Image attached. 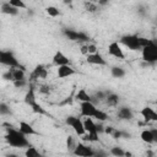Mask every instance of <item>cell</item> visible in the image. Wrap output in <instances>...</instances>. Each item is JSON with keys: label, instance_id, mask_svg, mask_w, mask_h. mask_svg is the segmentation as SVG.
Here are the masks:
<instances>
[{"label": "cell", "instance_id": "cell-39", "mask_svg": "<svg viewBox=\"0 0 157 157\" xmlns=\"http://www.w3.org/2000/svg\"><path fill=\"white\" fill-rule=\"evenodd\" d=\"M112 136H113L114 139H120V137H121V131H117V130H114V132L112 134Z\"/></svg>", "mask_w": 157, "mask_h": 157}, {"label": "cell", "instance_id": "cell-5", "mask_svg": "<svg viewBox=\"0 0 157 157\" xmlns=\"http://www.w3.org/2000/svg\"><path fill=\"white\" fill-rule=\"evenodd\" d=\"M65 123L69 126H71L77 135H85L86 134V130H85V126H83V121H81L80 118L74 117V115H69V117H66Z\"/></svg>", "mask_w": 157, "mask_h": 157}, {"label": "cell", "instance_id": "cell-8", "mask_svg": "<svg viewBox=\"0 0 157 157\" xmlns=\"http://www.w3.org/2000/svg\"><path fill=\"white\" fill-rule=\"evenodd\" d=\"M108 53H109V55H112L117 59H124L125 58V55L123 53V49H121V47L118 42H112L108 45Z\"/></svg>", "mask_w": 157, "mask_h": 157}, {"label": "cell", "instance_id": "cell-44", "mask_svg": "<svg viewBox=\"0 0 157 157\" xmlns=\"http://www.w3.org/2000/svg\"><path fill=\"white\" fill-rule=\"evenodd\" d=\"M6 157H18V156L15 153H9V155H6Z\"/></svg>", "mask_w": 157, "mask_h": 157}, {"label": "cell", "instance_id": "cell-28", "mask_svg": "<svg viewBox=\"0 0 157 157\" xmlns=\"http://www.w3.org/2000/svg\"><path fill=\"white\" fill-rule=\"evenodd\" d=\"M110 155H113L114 157H125V151L120 147H112Z\"/></svg>", "mask_w": 157, "mask_h": 157}, {"label": "cell", "instance_id": "cell-11", "mask_svg": "<svg viewBox=\"0 0 157 157\" xmlns=\"http://www.w3.org/2000/svg\"><path fill=\"white\" fill-rule=\"evenodd\" d=\"M86 60H87L88 64H92V65H101V66L107 65L105 59L101 54H98V53H96V54H88Z\"/></svg>", "mask_w": 157, "mask_h": 157}, {"label": "cell", "instance_id": "cell-10", "mask_svg": "<svg viewBox=\"0 0 157 157\" xmlns=\"http://www.w3.org/2000/svg\"><path fill=\"white\" fill-rule=\"evenodd\" d=\"M140 114L146 121H157V112H155L151 107H144L140 110Z\"/></svg>", "mask_w": 157, "mask_h": 157}, {"label": "cell", "instance_id": "cell-12", "mask_svg": "<svg viewBox=\"0 0 157 157\" xmlns=\"http://www.w3.org/2000/svg\"><path fill=\"white\" fill-rule=\"evenodd\" d=\"M47 77V69L43 65H37L34 67V70L31 74V78L32 80H37V78H45Z\"/></svg>", "mask_w": 157, "mask_h": 157}, {"label": "cell", "instance_id": "cell-22", "mask_svg": "<svg viewBox=\"0 0 157 157\" xmlns=\"http://www.w3.org/2000/svg\"><path fill=\"white\" fill-rule=\"evenodd\" d=\"M140 137H141V140H142L144 142H146V144H152V142H155V141H153V137H152L151 130H144V131L141 132Z\"/></svg>", "mask_w": 157, "mask_h": 157}, {"label": "cell", "instance_id": "cell-4", "mask_svg": "<svg viewBox=\"0 0 157 157\" xmlns=\"http://www.w3.org/2000/svg\"><path fill=\"white\" fill-rule=\"evenodd\" d=\"M120 42L130 50H142L141 44H140V37H137V36H134V34L123 36L120 38Z\"/></svg>", "mask_w": 157, "mask_h": 157}, {"label": "cell", "instance_id": "cell-25", "mask_svg": "<svg viewBox=\"0 0 157 157\" xmlns=\"http://www.w3.org/2000/svg\"><path fill=\"white\" fill-rule=\"evenodd\" d=\"M25 156L26 157H42V155L38 152V150L36 147H33V146L27 147V150L25 152Z\"/></svg>", "mask_w": 157, "mask_h": 157}, {"label": "cell", "instance_id": "cell-38", "mask_svg": "<svg viewBox=\"0 0 157 157\" xmlns=\"http://www.w3.org/2000/svg\"><path fill=\"white\" fill-rule=\"evenodd\" d=\"M97 53V48L94 44H88V54H96Z\"/></svg>", "mask_w": 157, "mask_h": 157}, {"label": "cell", "instance_id": "cell-7", "mask_svg": "<svg viewBox=\"0 0 157 157\" xmlns=\"http://www.w3.org/2000/svg\"><path fill=\"white\" fill-rule=\"evenodd\" d=\"M74 155L78 156V157H93L94 151L92 150V147H90V146H87L82 142H78L75 151H74Z\"/></svg>", "mask_w": 157, "mask_h": 157}, {"label": "cell", "instance_id": "cell-33", "mask_svg": "<svg viewBox=\"0 0 157 157\" xmlns=\"http://www.w3.org/2000/svg\"><path fill=\"white\" fill-rule=\"evenodd\" d=\"M86 140L88 141H92V142H96L98 141V132H94V134H86Z\"/></svg>", "mask_w": 157, "mask_h": 157}, {"label": "cell", "instance_id": "cell-20", "mask_svg": "<svg viewBox=\"0 0 157 157\" xmlns=\"http://www.w3.org/2000/svg\"><path fill=\"white\" fill-rule=\"evenodd\" d=\"M63 33L66 36V38H67L69 40H78L80 32H77V31H74V29H69V28H66V29H64V31H63Z\"/></svg>", "mask_w": 157, "mask_h": 157}, {"label": "cell", "instance_id": "cell-43", "mask_svg": "<svg viewBox=\"0 0 157 157\" xmlns=\"http://www.w3.org/2000/svg\"><path fill=\"white\" fill-rule=\"evenodd\" d=\"M155 156V153L151 151V150H148L147 152H146V157H153Z\"/></svg>", "mask_w": 157, "mask_h": 157}, {"label": "cell", "instance_id": "cell-36", "mask_svg": "<svg viewBox=\"0 0 157 157\" xmlns=\"http://www.w3.org/2000/svg\"><path fill=\"white\" fill-rule=\"evenodd\" d=\"M85 5H86L87 10H88V11H91V12H93V11H96V10H97V6H96L94 4H92V2H86Z\"/></svg>", "mask_w": 157, "mask_h": 157}, {"label": "cell", "instance_id": "cell-9", "mask_svg": "<svg viewBox=\"0 0 157 157\" xmlns=\"http://www.w3.org/2000/svg\"><path fill=\"white\" fill-rule=\"evenodd\" d=\"M53 64L59 67V66H64V65H70V60L63 52L58 50L53 56Z\"/></svg>", "mask_w": 157, "mask_h": 157}, {"label": "cell", "instance_id": "cell-23", "mask_svg": "<svg viewBox=\"0 0 157 157\" xmlns=\"http://www.w3.org/2000/svg\"><path fill=\"white\" fill-rule=\"evenodd\" d=\"M112 76L115 77V78H121V77L125 76V71L120 66H113L112 67Z\"/></svg>", "mask_w": 157, "mask_h": 157}, {"label": "cell", "instance_id": "cell-30", "mask_svg": "<svg viewBox=\"0 0 157 157\" xmlns=\"http://www.w3.org/2000/svg\"><path fill=\"white\" fill-rule=\"evenodd\" d=\"M45 11H47V13H48L49 16H52V17H56V16L60 15V11H59L55 6H48V7L45 9Z\"/></svg>", "mask_w": 157, "mask_h": 157}, {"label": "cell", "instance_id": "cell-40", "mask_svg": "<svg viewBox=\"0 0 157 157\" xmlns=\"http://www.w3.org/2000/svg\"><path fill=\"white\" fill-rule=\"evenodd\" d=\"M104 132H105V134H110V135H112V134L114 132V128H112V126H107V128L104 129Z\"/></svg>", "mask_w": 157, "mask_h": 157}, {"label": "cell", "instance_id": "cell-3", "mask_svg": "<svg viewBox=\"0 0 157 157\" xmlns=\"http://www.w3.org/2000/svg\"><path fill=\"white\" fill-rule=\"evenodd\" d=\"M141 54H142V60L146 61L147 64L156 63L157 61V43L155 42L153 44L142 48Z\"/></svg>", "mask_w": 157, "mask_h": 157}, {"label": "cell", "instance_id": "cell-14", "mask_svg": "<svg viewBox=\"0 0 157 157\" xmlns=\"http://www.w3.org/2000/svg\"><path fill=\"white\" fill-rule=\"evenodd\" d=\"M18 130H20L22 134H25L26 136H27V135H37V134H38V132L33 129V126L29 125V124L26 123V121H20Z\"/></svg>", "mask_w": 157, "mask_h": 157}, {"label": "cell", "instance_id": "cell-35", "mask_svg": "<svg viewBox=\"0 0 157 157\" xmlns=\"http://www.w3.org/2000/svg\"><path fill=\"white\" fill-rule=\"evenodd\" d=\"M93 157H108V153L102 151V150H98V151H94V156Z\"/></svg>", "mask_w": 157, "mask_h": 157}, {"label": "cell", "instance_id": "cell-18", "mask_svg": "<svg viewBox=\"0 0 157 157\" xmlns=\"http://www.w3.org/2000/svg\"><path fill=\"white\" fill-rule=\"evenodd\" d=\"M1 12H2V13H6V15L15 16V15L18 13V10H17L16 7H13L12 5H10L9 1H7V2H4V4L1 5Z\"/></svg>", "mask_w": 157, "mask_h": 157}, {"label": "cell", "instance_id": "cell-46", "mask_svg": "<svg viewBox=\"0 0 157 157\" xmlns=\"http://www.w3.org/2000/svg\"><path fill=\"white\" fill-rule=\"evenodd\" d=\"M156 104H157V99H156Z\"/></svg>", "mask_w": 157, "mask_h": 157}, {"label": "cell", "instance_id": "cell-24", "mask_svg": "<svg viewBox=\"0 0 157 157\" xmlns=\"http://www.w3.org/2000/svg\"><path fill=\"white\" fill-rule=\"evenodd\" d=\"M76 146H77V142L75 141L74 136H67V139H66V147H67V151L74 153Z\"/></svg>", "mask_w": 157, "mask_h": 157}, {"label": "cell", "instance_id": "cell-32", "mask_svg": "<svg viewBox=\"0 0 157 157\" xmlns=\"http://www.w3.org/2000/svg\"><path fill=\"white\" fill-rule=\"evenodd\" d=\"M10 108L5 104V103H0V114L1 115H6V114H10Z\"/></svg>", "mask_w": 157, "mask_h": 157}, {"label": "cell", "instance_id": "cell-31", "mask_svg": "<svg viewBox=\"0 0 157 157\" xmlns=\"http://www.w3.org/2000/svg\"><path fill=\"white\" fill-rule=\"evenodd\" d=\"M93 118H96L98 121H105V120L108 119V115H107L103 110L97 109V112H96V114H94V117H93Z\"/></svg>", "mask_w": 157, "mask_h": 157}, {"label": "cell", "instance_id": "cell-17", "mask_svg": "<svg viewBox=\"0 0 157 157\" xmlns=\"http://www.w3.org/2000/svg\"><path fill=\"white\" fill-rule=\"evenodd\" d=\"M118 117L121 119V120H131L132 119V112L130 108L128 107H121L119 110H118Z\"/></svg>", "mask_w": 157, "mask_h": 157}, {"label": "cell", "instance_id": "cell-6", "mask_svg": "<svg viewBox=\"0 0 157 157\" xmlns=\"http://www.w3.org/2000/svg\"><path fill=\"white\" fill-rule=\"evenodd\" d=\"M98 108H96V105L92 102H82L80 104V110H81V115L86 117V118H93Z\"/></svg>", "mask_w": 157, "mask_h": 157}, {"label": "cell", "instance_id": "cell-41", "mask_svg": "<svg viewBox=\"0 0 157 157\" xmlns=\"http://www.w3.org/2000/svg\"><path fill=\"white\" fill-rule=\"evenodd\" d=\"M151 132H152L153 141H155V142H157V129H151Z\"/></svg>", "mask_w": 157, "mask_h": 157}, {"label": "cell", "instance_id": "cell-1", "mask_svg": "<svg viewBox=\"0 0 157 157\" xmlns=\"http://www.w3.org/2000/svg\"><path fill=\"white\" fill-rule=\"evenodd\" d=\"M6 141L9 142L10 146L12 147H18V148H22V147H29V142L26 137L25 134H22L20 130H16V129H9V132L6 135Z\"/></svg>", "mask_w": 157, "mask_h": 157}, {"label": "cell", "instance_id": "cell-13", "mask_svg": "<svg viewBox=\"0 0 157 157\" xmlns=\"http://www.w3.org/2000/svg\"><path fill=\"white\" fill-rule=\"evenodd\" d=\"M74 74H75V70L70 65H64V66L58 67V77L59 78H65V77H69Z\"/></svg>", "mask_w": 157, "mask_h": 157}, {"label": "cell", "instance_id": "cell-16", "mask_svg": "<svg viewBox=\"0 0 157 157\" xmlns=\"http://www.w3.org/2000/svg\"><path fill=\"white\" fill-rule=\"evenodd\" d=\"M83 126L86 130V134H94L98 132L97 131V124H94V121L92 120V118H86L83 121Z\"/></svg>", "mask_w": 157, "mask_h": 157}, {"label": "cell", "instance_id": "cell-45", "mask_svg": "<svg viewBox=\"0 0 157 157\" xmlns=\"http://www.w3.org/2000/svg\"><path fill=\"white\" fill-rule=\"evenodd\" d=\"M125 156H126V157H131V153H130V152H125Z\"/></svg>", "mask_w": 157, "mask_h": 157}, {"label": "cell", "instance_id": "cell-29", "mask_svg": "<svg viewBox=\"0 0 157 157\" xmlns=\"http://www.w3.org/2000/svg\"><path fill=\"white\" fill-rule=\"evenodd\" d=\"M9 4L12 5L13 7H16L17 10H20V9H26V7H27L26 4H25L22 0H10Z\"/></svg>", "mask_w": 157, "mask_h": 157}, {"label": "cell", "instance_id": "cell-21", "mask_svg": "<svg viewBox=\"0 0 157 157\" xmlns=\"http://www.w3.org/2000/svg\"><path fill=\"white\" fill-rule=\"evenodd\" d=\"M13 76V81H21V80H26L25 78V70L22 69H10Z\"/></svg>", "mask_w": 157, "mask_h": 157}, {"label": "cell", "instance_id": "cell-2", "mask_svg": "<svg viewBox=\"0 0 157 157\" xmlns=\"http://www.w3.org/2000/svg\"><path fill=\"white\" fill-rule=\"evenodd\" d=\"M0 61H1V64L6 65V66H9L11 69H22V70H25V67L18 63V60L15 58L13 53L10 52V50L0 52Z\"/></svg>", "mask_w": 157, "mask_h": 157}, {"label": "cell", "instance_id": "cell-15", "mask_svg": "<svg viewBox=\"0 0 157 157\" xmlns=\"http://www.w3.org/2000/svg\"><path fill=\"white\" fill-rule=\"evenodd\" d=\"M25 103L27 105H29V107H32L34 103H37V101H36V92H34V87L33 86H31L29 90L27 91V93L25 96Z\"/></svg>", "mask_w": 157, "mask_h": 157}, {"label": "cell", "instance_id": "cell-27", "mask_svg": "<svg viewBox=\"0 0 157 157\" xmlns=\"http://www.w3.org/2000/svg\"><path fill=\"white\" fill-rule=\"evenodd\" d=\"M31 109H32V112H33V113L39 114V115H45V114H47L45 109H44L39 103H34V104L31 107Z\"/></svg>", "mask_w": 157, "mask_h": 157}, {"label": "cell", "instance_id": "cell-42", "mask_svg": "<svg viewBox=\"0 0 157 157\" xmlns=\"http://www.w3.org/2000/svg\"><path fill=\"white\" fill-rule=\"evenodd\" d=\"M81 53L88 55V45H82V47H81Z\"/></svg>", "mask_w": 157, "mask_h": 157}, {"label": "cell", "instance_id": "cell-37", "mask_svg": "<svg viewBox=\"0 0 157 157\" xmlns=\"http://www.w3.org/2000/svg\"><path fill=\"white\" fill-rule=\"evenodd\" d=\"M2 78H5V80H11V81H13V76H12V72H11V70H9L7 72H5V74L2 75Z\"/></svg>", "mask_w": 157, "mask_h": 157}, {"label": "cell", "instance_id": "cell-19", "mask_svg": "<svg viewBox=\"0 0 157 157\" xmlns=\"http://www.w3.org/2000/svg\"><path fill=\"white\" fill-rule=\"evenodd\" d=\"M75 98L78 99V101H81V103H82V102H92V97L86 92L85 88H81V90L76 93Z\"/></svg>", "mask_w": 157, "mask_h": 157}, {"label": "cell", "instance_id": "cell-34", "mask_svg": "<svg viewBox=\"0 0 157 157\" xmlns=\"http://www.w3.org/2000/svg\"><path fill=\"white\" fill-rule=\"evenodd\" d=\"M13 86L17 88H22L26 86V80H21V81H13Z\"/></svg>", "mask_w": 157, "mask_h": 157}, {"label": "cell", "instance_id": "cell-26", "mask_svg": "<svg viewBox=\"0 0 157 157\" xmlns=\"http://www.w3.org/2000/svg\"><path fill=\"white\" fill-rule=\"evenodd\" d=\"M105 102L108 105H117L118 102H119V97L114 93H108L107 98H105Z\"/></svg>", "mask_w": 157, "mask_h": 157}]
</instances>
